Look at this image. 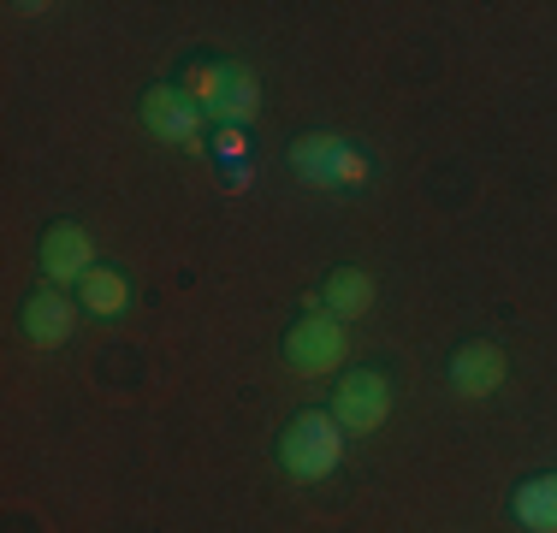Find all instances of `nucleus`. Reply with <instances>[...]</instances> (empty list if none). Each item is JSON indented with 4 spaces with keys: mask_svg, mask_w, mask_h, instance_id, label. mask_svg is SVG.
<instances>
[{
    "mask_svg": "<svg viewBox=\"0 0 557 533\" xmlns=\"http://www.w3.org/2000/svg\"><path fill=\"white\" fill-rule=\"evenodd\" d=\"M392 416V380L380 368H350L333 392V421L344 433H374Z\"/></svg>",
    "mask_w": 557,
    "mask_h": 533,
    "instance_id": "2",
    "label": "nucleus"
},
{
    "mask_svg": "<svg viewBox=\"0 0 557 533\" xmlns=\"http://www.w3.org/2000/svg\"><path fill=\"white\" fill-rule=\"evenodd\" d=\"M314 309H326L333 320H350V314H368L374 309V278L362 266H333L314 290Z\"/></svg>",
    "mask_w": 557,
    "mask_h": 533,
    "instance_id": "8",
    "label": "nucleus"
},
{
    "mask_svg": "<svg viewBox=\"0 0 557 533\" xmlns=\"http://www.w3.org/2000/svg\"><path fill=\"white\" fill-rule=\"evenodd\" d=\"M256 113V72L249 65H237L232 72V89H225V101H220V125H244V119Z\"/></svg>",
    "mask_w": 557,
    "mask_h": 533,
    "instance_id": "13",
    "label": "nucleus"
},
{
    "mask_svg": "<svg viewBox=\"0 0 557 533\" xmlns=\"http://www.w3.org/2000/svg\"><path fill=\"white\" fill-rule=\"evenodd\" d=\"M36 256H42L48 285H77V278L96 266V244H89V232L77 220H54L42 232V244H36Z\"/></svg>",
    "mask_w": 557,
    "mask_h": 533,
    "instance_id": "5",
    "label": "nucleus"
},
{
    "mask_svg": "<svg viewBox=\"0 0 557 533\" xmlns=\"http://www.w3.org/2000/svg\"><path fill=\"white\" fill-rule=\"evenodd\" d=\"M510 516L534 533H557V474H528L510 492Z\"/></svg>",
    "mask_w": 557,
    "mask_h": 533,
    "instance_id": "11",
    "label": "nucleus"
},
{
    "mask_svg": "<svg viewBox=\"0 0 557 533\" xmlns=\"http://www.w3.org/2000/svg\"><path fill=\"white\" fill-rule=\"evenodd\" d=\"M143 125H149V137H161V142H190L196 131H202V107H196L190 96H184L178 84H154V89H143Z\"/></svg>",
    "mask_w": 557,
    "mask_h": 533,
    "instance_id": "6",
    "label": "nucleus"
},
{
    "mask_svg": "<svg viewBox=\"0 0 557 533\" xmlns=\"http://www.w3.org/2000/svg\"><path fill=\"white\" fill-rule=\"evenodd\" d=\"M344 462V426L333 409H297L278 433V469L297 480H326Z\"/></svg>",
    "mask_w": 557,
    "mask_h": 533,
    "instance_id": "1",
    "label": "nucleus"
},
{
    "mask_svg": "<svg viewBox=\"0 0 557 533\" xmlns=\"http://www.w3.org/2000/svg\"><path fill=\"white\" fill-rule=\"evenodd\" d=\"M77 326V297L65 285H30V297L18 302V332L36 344V350H60Z\"/></svg>",
    "mask_w": 557,
    "mask_h": 533,
    "instance_id": "4",
    "label": "nucleus"
},
{
    "mask_svg": "<svg viewBox=\"0 0 557 533\" xmlns=\"http://www.w3.org/2000/svg\"><path fill=\"white\" fill-rule=\"evenodd\" d=\"M214 154H220V166H225V160H232V166H237V160H244V137H237V125H225V131H220ZM237 172H244V166H237Z\"/></svg>",
    "mask_w": 557,
    "mask_h": 533,
    "instance_id": "14",
    "label": "nucleus"
},
{
    "mask_svg": "<svg viewBox=\"0 0 557 533\" xmlns=\"http://www.w3.org/2000/svg\"><path fill=\"white\" fill-rule=\"evenodd\" d=\"M77 302H84V314H101V320H113V314L131 302V285H125V273H113V266H89V273L77 278Z\"/></svg>",
    "mask_w": 557,
    "mask_h": 533,
    "instance_id": "12",
    "label": "nucleus"
},
{
    "mask_svg": "<svg viewBox=\"0 0 557 533\" xmlns=\"http://www.w3.org/2000/svg\"><path fill=\"white\" fill-rule=\"evenodd\" d=\"M445 373H450V385H457L462 397H486V392H498V385H504L510 362H504V350H498L493 338H469V344H457V350H450Z\"/></svg>",
    "mask_w": 557,
    "mask_h": 533,
    "instance_id": "7",
    "label": "nucleus"
},
{
    "mask_svg": "<svg viewBox=\"0 0 557 533\" xmlns=\"http://www.w3.org/2000/svg\"><path fill=\"white\" fill-rule=\"evenodd\" d=\"M232 72H237V60H214V53H196L190 65L178 72V89L190 96L202 113H220V101H225V89H232Z\"/></svg>",
    "mask_w": 557,
    "mask_h": 533,
    "instance_id": "9",
    "label": "nucleus"
},
{
    "mask_svg": "<svg viewBox=\"0 0 557 533\" xmlns=\"http://www.w3.org/2000/svg\"><path fill=\"white\" fill-rule=\"evenodd\" d=\"M344 350H350V338H344V320H333L326 309H309L302 320H290L285 332V362L297 373H326L344 362Z\"/></svg>",
    "mask_w": 557,
    "mask_h": 533,
    "instance_id": "3",
    "label": "nucleus"
},
{
    "mask_svg": "<svg viewBox=\"0 0 557 533\" xmlns=\"http://www.w3.org/2000/svg\"><path fill=\"white\" fill-rule=\"evenodd\" d=\"M338 154H344V142L321 137V131H309V137L290 142V166H297V178L314 184V190H333L338 184Z\"/></svg>",
    "mask_w": 557,
    "mask_h": 533,
    "instance_id": "10",
    "label": "nucleus"
}]
</instances>
